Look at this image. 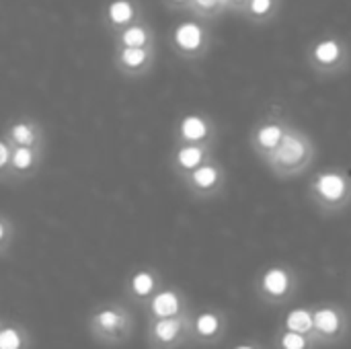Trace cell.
Wrapping results in <instances>:
<instances>
[{"mask_svg":"<svg viewBox=\"0 0 351 349\" xmlns=\"http://www.w3.org/2000/svg\"><path fill=\"white\" fill-rule=\"evenodd\" d=\"M313 156H315L313 140L304 132L290 125L282 142L263 160L278 177H292L308 169Z\"/></svg>","mask_w":351,"mask_h":349,"instance_id":"6da1fadb","label":"cell"},{"mask_svg":"<svg viewBox=\"0 0 351 349\" xmlns=\"http://www.w3.org/2000/svg\"><path fill=\"white\" fill-rule=\"evenodd\" d=\"M313 200L325 210H339L351 200L350 177L341 171H321L311 185Z\"/></svg>","mask_w":351,"mask_h":349,"instance_id":"7a4b0ae2","label":"cell"},{"mask_svg":"<svg viewBox=\"0 0 351 349\" xmlns=\"http://www.w3.org/2000/svg\"><path fill=\"white\" fill-rule=\"evenodd\" d=\"M191 321L187 313L175 315V317H162V319H150L148 339L152 348L173 349L181 346L185 339L191 337Z\"/></svg>","mask_w":351,"mask_h":349,"instance_id":"3957f363","label":"cell"},{"mask_svg":"<svg viewBox=\"0 0 351 349\" xmlns=\"http://www.w3.org/2000/svg\"><path fill=\"white\" fill-rule=\"evenodd\" d=\"M90 331L99 341H123L132 331L130 313L121 306H105L90 317Z\"/></svg>","mask_w":351,"mask_h":349,"instance_id":"277c9868","label":"cell"},{"mask_svg":"<svg viewBox=\"0 0 351 349\" xmlns=\"http://www.w3.org/2000/svg\"><path fill=\"white\" fill-rule=\"evenodd\" d=\"M308 62L317 72H335L346 68L348 62V47L337 37H323L315 41L308 49Z\"/></svg>","mask_w":351,"mask_h":349,"instance_id":"5b68a950","label":"cell"},{"mask_svg":"<svg viewBox=\"0 0 351 349\" xmlns=\"http://www.w3.org/2000/svg\"><path fill=\"white\" fill-rule=\"evenodd\" d=\"M173 45L185 58H197L208 45V33L199 21H183L173 29Z\"/></svg>","mask_w":351,"mask_h":349,"instance_id":"8992f818","label":"cell"},{"mask_svg":"<svg viewBox=\"0 0 351 349\" xmlns=\"http://www.w3.org/2000/svg\"><path fill=\"white\" fill-rule=\"evenodd\" d=\"M292 288H294V276L290 274V269L282 265H274L265 269L263 276L259 278V292L269 302L284 300L286 296H290Z\"/></svg>","mask_w":351,"mask_h":349,"instance_id":"52a82bcc","label":"cell"},{"mask_svg":"<svg viewBox=\"0 0 351 349\" xmlns=\"http://www.w3.org/2000/svg\"><path fill=\"white\" fill-rule=\"evenodd\" d=\"M288 128L290 125L282 117H265L251 134V144L257 150V154L261 158H265L282 142Z\"/></svg>","mask_w":351,"mask_h":349,"instance_id":"ba28073f","label":"cell"},{"mask_svg":"<svg viewBox=\"0 0 351 349\" xmlns=\"http://www.w3.org/2000/svg\"><path fill=\"white\" fill-rule=\"evenodd\" d=\"M222 179H224L222 169L216 163H210V160H206L204 165H199L191 173H185L183 175V183L193 193H197L202 197L216 193L220 189V185H222Z\"/></svg>","mask_w":351,"mask_h":349,"instance_id":"9c48e42d","label":"cell"},{"mask_svg":"<svg viewBox=\"0 0 351 349\" xmlns=\"http://www.w3.org/2000/svg\"><path fill=\"white\" fill-rule=\"evenodd\" d=\"M154 47H125L115 45V68L123 74H144L152 66Z\"/></svg>","mask_w":351,"mask_h":349,"instance_id":"30bf717a","label":"cell"},{"mask_svg":"<svg viewBox=\"0 0 351 349\" xmlns=\"http://www.w3.org/2000/svg\"><path fill=\"white\" fill-rule=\"evenodd\" d=\"M313 321H315V339H337L343 333V317L335 306H321L313 311Z\"/></svg>","mask_w":351,"mask_h":349,"instance_id":"8fae6325","label":"cell"},{"mask_svg":"<svg viewBox=\"0 0 351 349\" xmlns=\"http://www.w3.org/2000/svg\"><path fill=\"white\" fill-rule=\"evenodd\" d=\"M183 296L177 290H160L154 292V296L148 300V319H162V317H175L185 313Z\"/></svg>","mask_w":351,"mask_h":349,"instance_id":"7c38bea8","label":"cell"},{"mask_svg":"<svg viewBox=\"0 0 351 349\" xmlns=\"http://www.w3.org/2000/svg\"><path fill=\"white\" fill-rule=\"evenodd\" d=\"M212 136V121L199 113H189L179 121V140L183 144H208Z\"/></svg>","mask_w":351,"mask_h":349,"instance_id":"4fadbf2b","label":"cell"},{"mask_svg":"<svg viewBox=\"0 0 351 349\" xmlns=\"http://www.w3.org/2000/svg\"><path fill=\"white\" fill-rule=\"evenodd\" d=\"M224 329V319L216 311H204L191 321V337L195 341L212 344L218 341Z\"/></svg>","mask_w":351,"mask_h":349,"instance_id":"5bb4252c","label":"cell"},{"mask_svg":"<svg viewBox=\"0 0 351 349\" xmlns=\"http://www.w3.org/2000/svg\"><path fill=\"white\" fill-rule=\"evenodd\" d=\"M4 138L12 146H35V148H41V130H39L37 121L31 119V117H25V119L14 121L6 130V136Z\"/></svg>","mask_w":351,"mask_h":349,"instance_id":"9a60e30c","label":"cell"},{"mask_svg":"<svg viewBox=\"0 0 351 349\" xmlns=\"http://www.w3.org/2000/svg\"><path fill=\"white\" fill-rule=\"evenodd\" d=\"M105 19L113 31H119L138 21V6L134 0H113L105 10Z\"/></svg>","mask_w":351,"mask_h":349,"instance_id":"2e32d148","label":"cell"},{"mask_svg":"<svg viewBox=\"0 0 351 349\" xmlns=\"http://www.w3.org/2000/svg\"><path fill=\"white\" fill-rule=\"evenodd\" d=\"M208 160V144H181L175 152V167L179 171L191 173Z\"/></svg>","mask_w":351,"mask_h":349,"instance_id":"e0dca14e","label":"cell"},{"mask_svg":"<svg viewBox=\"0 0 351 349\" xmlns=\"http://www.w3.org/2000/svg\"><path fill=\"white\" fill-rule=\"evenodd\" d=\"M115 45H125V47H154L152 45V31L144 25L134 21L132 25L115 31Z\"/></svg>","mask_w":351,"mask_h":349,"instance_id":"ac0fdd59","label":"cell"},{"mask_svg":"<svg viewBox=\"0 0 351 349\" xmlns=\"http://www.w3.org/2000/svg\"><path fill=\"white\" fill-rule=\"evenodd\" d=\"M39 152L41 148H35V146H12V160H10L8 171H12L14 175L31 173L39 163Z\"/></svg>","mask_w":351,"mask_h":349,"instance_id":"d6986e66","label":"cell"},{"mask_svg":"<svg viewBox=\"0 0 351 349\" xmlns=\"http://www.w3.org/2000/svg\"><path fill=\"white\" fill-rule=\"evenodd\" d=\"M130 294L136 300H150L156 292V276L150 269H138L128 282Z\"/></svg>","mask_w":351,"mask_h":349,"instance_id":"ffe728a7","label":"cell"},{"mask_svg":"<svg viewBox=\"0 0 351 349\" xmlns=\"http://www.w3.org/2000/svg\"><path fill=\"white\" fill-rule=\"evenodd\" d=\"M284 327L290 329V331L313 335V331H315L313 311L311 309H294V311H290L286 315V319H284Z\"/></svg>","mask_w":351,"mask_h":349,"instance_id":"44dd1931","label":"cell"},{"mask_svg":"<svg viewBox=\"0 0 351 349\" xmlns=\"http://www.w3.org/2000/svg\"><path fill=\"white\" fill-rule=\"evenodd\" d=\"M0 349H27V335L16 325L4 323L0 329Z\"/></svg>","mask_w":351,"mask_h":349,"instance_id":"7402d4cb","label":"cell"},{"mask_svg":"<svg viewBox=\"0 0 351 349\" xmlns=\"http://www.w3.org/2000/svg\"><path fill=\"white\" fill-rule=\"evenodd\" d=\"M278 0H249L241 14H245L251 21H265L274 14Z\"/></svg>","mask_w":351,"mask_h":349,"instance_id":"603a6c76","label":"cell"},{"mask_svg":"<svg viewBox=\"0 0 351 349\" xmlns=\"http://www.w3.org/2000/svg\"><path fill=\"white\" fill-rule=\"evenodd\" d=\"M189 8L197 14V19H208L226 10L228 0H191Z\"/></svg>","mask_w":351,"mask_h":349,"instance_id":"cb8c5ba5","label":"cell"},{"mask_svg":"<svg viewBox=\"0 0 351 349\" xmlns=\"http://www.w3.org/2000/svg\"><path fill=\"white\" fill-rule=\"evenodd\" d=\"M278 348L280 349H311V335L298 333L284 329V333L278 337Z\"/></svg>","mask_w":351,"mask_h":349,"instance_id":"d4e9b609","label":"cell"},{"mask_svg":"<svg viewBox=\"0 0 351 349\" xmlns=\"http://www.w3.org/2000/svg\"><path fill=\"white\" fill-rule=\"evenodd\" d=\"M10 160H12V144L4 138L0 142V173H2V177H6Z\"/></svg>","mask_w":351,"mask_h":349,"instance_id":"484cf974","label":"cell"},{"mask_svg":"<svg viewBox=\"0 0 351 349\" xmlns=\"http://www.w3.org/2000/svg\"><path fill=\"white\" fill-rule=\"evenodd\" d=\"M6 243H8V222L2 216L0 218V245H2V251L6 249Z\"/></svg>","mask_w":351,"mask_h":349,"instance_id":"4316f807","label":"cell"},{"mask_svg":"<svg viewBox=\"0 0 351 349\" xmlns=\"http://www.w3.org/2000/svg\"><path fill=\"white\" fill-rule=\"evenodd\" d=\"M249 0H228V8L234 10V12H243V8L247 6Z\"/></svg>","mask_w":351,"mask_h":349,"instance_id":"83f0119b","label":"cell"},{"mask_svg":"<svg viewBox=\"0 0 351 349\" xmlns=\"http://www.w3.org/2000/svg\"><path fill=\"white\" fill-rule=\"evenodd\" d=\"M171 6H187L189 8V4H191V0H167Z\"/></svg>","mask_w":351,"mask_h":349,"instance_id":"f1b7e54d","label":"cell"},{"mask_svg":"<svg viewBox=\"0 0 351 349\" xmlns=\"http://www.w3.org/2000/svg\"><path fill=\"white\" fill-rule=\"evenodd\" d=\"M232 349H257L255 346H251V344H239V346H234Z\"/></svg>","mask_w":351,"mask_h":349,"instance_id":"f546056e","label":"cell"}]
</instances>
